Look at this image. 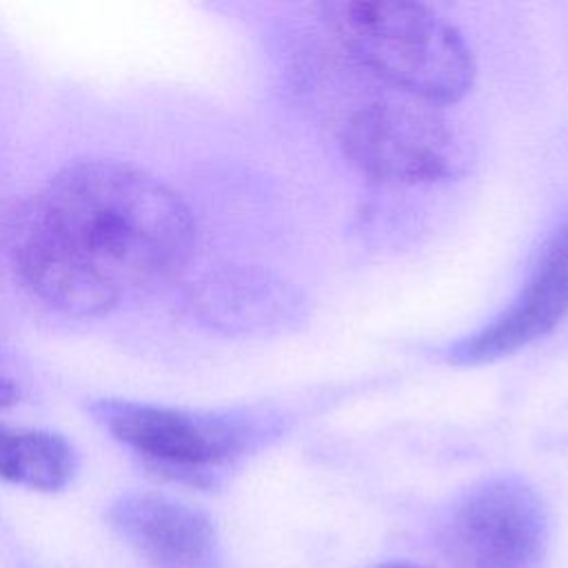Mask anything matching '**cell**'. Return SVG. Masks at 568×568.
Returning <instances> with one entry per match:
<instances>
[{"label": "cell", "instance_id": "3957f363", "mask_svg": "<svg viewBox=\"0 0 568 568\" xmlns=\"http://www.w3.org/2000/svg\"><path fill=\"white\" fill-rule=\"evenodd\" d=\"M344 155L366 175L428 184L457 175L466 153L437 104L384 89L359 98L339 120Z\"/></svg>", "mask_w": 568, "mask_h": 568}, {"label": "cell", "instance_id": "277c9868", "mask_svg": "<svg viewBox=\"0 0 568 568\" xmlns=\"http://www.w3.org/2000/svg\"><path fill=\"white\" fill-rule=\"evenodd\" d=\"M91 417L153 470L200 484L235 459L251 439L248 424L233 415L200 413L122 397L89 404Z\"/></svg>", "mask_w": 568, "mask_h": 568}, {"label": "cell", "instance_id": "8992f818", "mask_svg": "<svg viewBox=\"0 0 568 568\" xmlns=\"http://www.w3.org/2000/svg\"><path fill=\"white\" fill-rule=\"evenodd\" d=\"M568 315V217L541 244L513 302L473 335L448 348L453 364L475 366L501 359L548 335Z\"/></svg>", "mask_w": 568, "mask_h": 568}, {"label": "cell", "instance_id": "52a82bcc", "mask_svg": "<svg viewBox=\"0 0 568 568\" xmlns=\"http://www.w3.org/2000/svg\"><path fill=\"white\" fill-rule=\"evenodd\" d=\"M120 539L151 568H213L217 535L195 506L164 493H124L106 508Z\"/></svg>", "mask_w": 568, "mask_h": 568}, {"label": "cell", "instance_id": "6da1fadb", "mask_svg": "<svg viewBox=\"0 0 568 568\" xmlns=\"http://www.w3.org/2000/svg\"><path fill=\"white\" fill-rule=\"evenodd\" d=\"M191 242V211L164 182L126 162L80 160L29 202L11 253L42 304L100 317L180 266Z\"/></svg>", "mask_w": 568, "mask_h": 568}, {"label": "cell", "instance_id": "30bf717a", "mask_svg": "<svg viewBox=\"0 0 568 568\" xmlns=\"http://www.w3.org/2000/svg\"><path fill=\"white\" fill-rule=\"evenodd\" d=\"M375 568H422V566H415V564H408V561H386V564H379Z\"/></svg>", "mask_w": 568, "mask_h": 568}, {"label": "cell", "instance_id": "ba28073f", "mask_svg": "<svg viewBox=\"0 0 568 568\" xmlns=\"http://www.w3.org/2000/svg\"><path fill=\"white\" fill-rule=\"evenodd\" d=\"M75 468V448L60 433L0 424L2 481L40 493H55L71 484Z\"/></svg>", "mask_w": 568, "mask_h": 568}, {"label": "cell", "instance_id": "7a4b0ae2", "mask_svg": "<svg viewBox=\"0 0 568 568\" xmlns=\"http://www.w3.org/2000/svg\"><path fill=\"white\" fill-rule=\"evenodd\" d=\"M320 20L339 49L388 89L439 106L464 98L473 87L470 49L453 24L424 4L324 2Z\"/></svg>", "mask_w": 568, "mask_h": 568}, {"label": "cell", "instance_id": "9c48e42d", "mask_svg": "<svg viewBox=\"0 0 568 568\" xmlns=\"http://www.w3.org/2000/svg\"><path fill=\"white\" fill-rule=\"evenodd\" d=\"M18 399H20V388L11 379L0 377V410L13 406Z\"/></svg>", "mask_w": 568, "mask_h": 568}, {"label": "cell", "instance_id": "5b68a950", "mask_svg": "<svg viewBox=\"0 0 568 568\" xmlns=\"http://www.w3.org/2000/svg\"><path fill=\"white\" fill-rule=\"evenodd\" d=\"M448 568H537L548 546V510L519 477L473 486L439 530Z\"/></svg>", "mask_w": 568, "mask_h": 568}]
</instances>
